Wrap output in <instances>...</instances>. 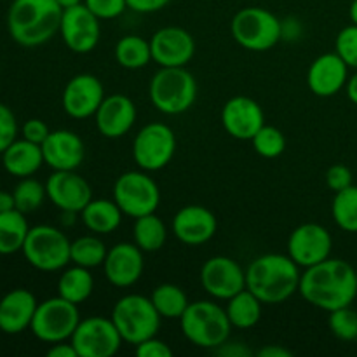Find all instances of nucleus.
I'll use <instances>...</instances> for the list:
<instances>
[{
	"label": "nucleus",
	"instance_id": "obj_40",
	"mask_svg": "<svg viewBox=\"0 0 357 357\" xmlns=\"http://www.w3.org/2000/svg\"><path fill=\"white\" fill-rule=\"evenodd\" d=\"M84 6L98 17V20H115L128 9L126 0H84Z\"/></svg>",
	"mask_w": 357,
	"mask_h": 357
},
{
	"label": "nucleus",
	"instance_id": "obj_51",
	"mask_svg": "<svg viewBox=\"0 0 357 357\" xmlns=\"http://www.w3.org/2000/svg\"><path fill=\"white\" fill-rule=\"evenodd\" d=\"M56 2H58L63 9H68V7L79 6V3H82L84 0H56Z\"/></svg>",
	"mask_w": 357,
	"mask_h": 357
},
{
	"label": "nucleus",
	"instance_id": "obj_13",
	"mask_svg": "<svg viewBox=\"0 0 357 357\" xmlns=\"http://www.w3.org/2000/svg\"><path fill=\"white\" fill-rule=\"evenodd\" d=\"M333 237L319 223L296 227L288 239V255L298 267L309 268L330 258Z\"/></svg>",
	"mask_w": 357,
	"mask_h": 357
},
{
	"label": "nucleus",
	"instance_id": "obj_12",
	"mask_svg": "<svg viewBox=\"0 0 357 357\" xmlns=\"http://www.w3.org/2000/svg\"><path fill=\"white\" fill-rule=\"evenodd\" d=\"M70 342L79 357H112L124 340L110 317L93 316L80 319Z\"/></svg>",
	"mask_w": 357,
	"mask_h": 357
},
{
	"label": "nucleus",
	"instance_id": "obj_16",
	"mask_svg": "<svg viewBox=\"0 0 357 357\" xmlns=\"http://www.w3.org/2000/svg\"><path fill=\"white\" fill-rule=\"evenodd\" d=\"M105 100V87L93 73H79L72 77L61 94L63 110L68 117L82 121L94 117Z\"/></svg>",
	"mask_w": 357,
	"mask_h": 357
},
{
	"label": "nucleus",
	"instance_id": "obj_23",
	"mask_svg": "<svg viewBox=\"0 0 357 357\" xmlns=\"http://www.w3.org/2000/svg\"><path fill=\"white\" fill-rule=\"evenodd\" d=\"M136 115L138 112L131 98L124 94H110L105 96L103 103L94 114V119H96L98 131L105 138L117 139L131 131L136 122Z\"/></svg>",
	"mask_w": 357,
	"mask_h": 357
},
{
	"label": "nucleus",
	"instance_id": "obj_1",
	"mask_svg": "<svg viewBox=\"0 0 357 357\" xmlns=\"http://www.w3.org/2000/svg\"><path fill=\"white\" fill-rule=\"evenodd\" d=\"M298 293L310 305L326 312L349 307L357 296L356 268L340 258H326L305 268Z\"/></svg>",
	"mask_w": 357,
	"mask_h": 357
},
{
	"label": "nucleus",
	"instance_id": "obj_11",
	"mask_svg": "<svg viewBox=\"0 0 357 357\" xmlns=\"http://www.w3.org/2000/svg\"><path fill=\"white\" fill-rule=\"evenodd\" d=\"M174 152H176V136L173 129L162 122L143 126L132 142L135 162L146 173L164 169L174 157Z\"/></svg>",
	"mask_w": 357,
	"mask_h": 357
},
{
	"label": "nucleus",
	"instance_id": "obj_30",
	"mask_svg": "<svg viewBox=\"0 0 357 357\" xmlns=\"http://www.w3.org/2000/svg\"><path fill=\"white\" fill-rule=\"evenodd\" d=\"M30 225L24 213L17 209L0 213V255H14L23 250Z\"/></svg>",
	"mask_w": 357,
	"mask_h": 357
},
{
	"label": "nucleus",
	"instance_id": "obj_22",
	"mask_svg": "<svg viewBox=\"0 0 357 357\" xmlns=\"http://www.w3.org/2000/svg\"><path fill=\"white\" fill-rule=\"evenodd\" d=\"M40 146L44 164H47L52 171H75L82 166L86 157L82 138L68 129L51 131Z\"/></svg>",
	"mask_w": 357,
	"mask_h": 357
},
{
	"label": "nucleus",
	"instance_id": "obj_28",
	"mask_svg": "<svg viewBox=\"0 0 357 357\" xmlns=\"http://www.w3.org/2000/svg\"><path fill=\"white\" fill-rule=\"evenodd\" d=\"M94 289V278L91 268L80 267L73 264V267H65L61 278L58 281V295L68 302L80 305L86 302Z\"/></svg>",
	"mask_w": 357,
	"mask_h": 357
},
{
	"label": "nucleus",
	"instance_id": "obj_2",
	"mask_svg": "<svg viewBox=\"0 0 357 357\" xmlns=\"http://www.w3.org/2000/svg\"><path fill=\"white\" fill-rule=\"evenodd\" d=\"M300 279V267L289 255H261L246 268V288L264 305H278L291 298L298 293Z\"/></svg>",
	"mask_w": 357,
	"mask_h": 357
},
{
	"label": "nucleus",
	"instance_id": "obj_49",
	"mask_svg": "<svg viewBox=\"0 0 357 357\" xmlns=\"http://www.w3.org/2000/svg\"><path fill=\"white\" fill-rule=\"evenodd\" d=\"M10 209H16L13 192H0V213L10 211Z\"/></svg>",
	"mask_w": 357,
	"mask_h": 357
},
{
	"label": "nucleus",
	"instance_id": "obj_27",
	"mask_svg": "<svg viewBox=\"0 0 357 357\" xmlns=\"http://www.w3.org/2000/svg\"><path fill=\"white\" fill-rule=\"evenodd\" d=\"M84 225L93 234H112L121 227L122 209L114 199H91L89 204L80 211Z\"/></svg>",
	"mask_w": 357,
	"mask_h": 357
},
{
	"label": "nucleus",
	"instance_id": "obj_17",
	"mask_svg": "<svg viewBox=\"0 0 357 357\" xmlns=\"http://www.w3.org/2000/svg\"><path fill=\"white\" fill-rule=\"evenodd\" d=\"M152 61L160 68L185 66L195 54V40L185 28L164 26L150 38Z\"/></svg>",
	"mask_w": 357,
	"mask_h": 357
},
{
	"label": "nucleus",
	"instance_id": "obj_3",
	"mask_svg": "<svg viewBox=\"0 0 357 357\" xmlns=\"http://www.w3.org/2000/svg\"><path fill=\"white\" fill-rule=\"evenodd\" d=\"M63 7L56 0H13L7 10L10 38L23 47H37L59 33Z\"/></svg>",
	"mask_w": 357,
	"mask_h": 357
},
{
	"label": "nucleus",
	"instance_id": "obj_36",
	"mask_svg": "<svg viewBox=\"0 0 357 357\" xmlns=\"http://www.w3.org/2000/svg\"><path fill=\"white\" fill-rule=\"evenodd\" d=\"M14 202H16V209L21 213H33L44 204L47 192H45V185L35 178H20V183L14 187L13 190Z\"/></svg>",
	"mask_w": 357,
	"mask_h": 357
},
{
	"label": "nucleus",
	"instance_id": "obj_4",
	"mask_svg": "<svg viewBox=\"0 0 357 357\" xmlns=\"http://www.w3.org/2000/svg\"><path fill=\"white\" fill-rule=\"evenodd\" d=\"M180 326L190 344L213 351L229 340L232 330L227 310L216 302L208 300L190 303L180 317Z\"/></svg>",
	"mask_w": 357,
	"mask_h": 357
},
{
	"label": "nucleus",
	"instance_id": "obj_48",
	"mask_svg": "<svg viewBox=\"0 0 357 357\" xmlns=\"http://www.w3.org/2000/svg\"><path fill=\"white\" fill-rule=\"evenodd\" d=\"M258 356L260 357H291L293 352L288 351V349H284V347H279V345H267V347H264L260 352H258Z\"/></svg>",
	"mask_w": 357,
	"mask_h": 357
},
{
	"label": "nucleus",
	"instance_id": "obj_26",
	"mask_svg": "<svg viewBox=\"0 0 357 357\" xmlns=\"http://www.w3.org/2000/svg\"><path fill=\"white\" fill-rule=\"evenodd\" d=\"M3 169L16 178L33 176L44 164L42 146L28 139H14L2 153Z\"/></svg>",
	"mask_w": 357,
	"mask_h": 357
},
{
	"label": "nucleus",
	"instance_id": "obj_15",
	"mask_svg": "<svg viewBox=\"0 0 357 357\" xmlns=\"http://www.w3.org/2000/svg\"><path fill=\"white\" fill-rule=\"evenodd\" d=\"M201 286L216 300H230L246 288V271L229 257H213L202 265Z\"/></svg>",
	"mask_w": 357,
	"mask_h": 357
},
{
	"label": "nucleus",
	"instance_id": "obj_47",
	"mask_svg": "<svg viewBox=\"0 0 357 357\" xmlns=\"http://www.w3.org/2000/svg\"><path fill=\"white\" fill-rule=\"evenodd\" d=\"M49 357H79L75 347L70 340L58 342V344H51V349L47 351Z\"/></svg>",
	"mask_w": 357,
	"mask_h": 357
},
{
	"label": "nucleus",
	"instance_id": "obj_35",
	"mask_svg": "<svg viewBox=\"0 0 357 357\" xmlns=\"http://www.w3.org/2000/svg\"><path fill=\"white\" fill-rule=\"evenodd\" d=\"M333 220L342 230L351 234H357V187L344 188L335 192L333 204H331Z\"/></svg>",
	"mask_w": 357,
	"mask_h": 357
},
{
	"label": "nucleus",
	"instance_id": "obj_53",
	"mask_svg": "<svg viewBox=\"0 0 357 357\" xmlns=\"http://www.w3.org/2000/svg\"><path fill=\"white\" fill-rule=\"evenodd\" d=\"M356 279H357V268H356Z\"/></svg>",
	"mask_w": 357,
	"mask_h": 357
},
{
	"label": "nucleus",
	"instance_id": "obj_39",
	"mask_svg": "<svg viewBox=\"0 0 357 357\" xmlns=\"http://www.w3.org/2000/svg\"><path fill=\"white\" fill-rule=\"evenodd\" d=\"M335 52L345 61L349 68L357 70V24H349L335 40Z\"/></svg>",
	"mask_w": 357,
	"mask_h": 357
},
{
	"label": "nucleus",
	"instance_id": "obj_24",
	"mask_svg": "<svg viewBox=\"0 0 357 357\" xmlns=\"http://www.w3.org/2000/svg\"><path fill=\"white\" fill-rule=\"evenodd\" d=\"M349 80V66L337 52H326L312 61L307 72L309 89L319 98H331L340 93Z\"/></svg>",
	"mask_w": 357,
	"mask_h": 357
},
{
	"label": "nucleus",
	"instance_id": "obj_44",
	"mask_svg": "<svg viewBox=\"0 0 357 357\" xmlns=\"http://www.w3.org/2000/svg\"><path fill=\"white\" fill-rule=\"evenodd\" d=\"M49 132H51V129H49L47 124H45L44 121H40V119H30V121L24 122L23 128H21L23 138L31 143H37V145H42V143L45 142Z\"/></svg>",
	"mask_w": 357,
	"mask_h": 357
},
{
	"label": "nucleus",
	"instance_id": "obj_29",
	"mask_svg": "<svg viewBox=\"0 0 357 357\" xmlns=\"http://www.w3.org/2000/svg\"><path fill=\"white\" fill-rule=\"evenodd\" d=\"M261 307L264 303L255 296L248 288L234 295L232 298L227 300V316H229L232 328L239 330H250L257 326L261 317Z\"/></svg>",
	"mask_w": 357,
	"mask_h": 357
},
{
	"label": "nucleus",
	"instance_id": "obj_19",
	"mask_svg": "<svg viewBox=\"0 0 357 357\" xmlns=\"http://www.w3.org/2000/svg\"><path fill=\"white\" fill-rule=\"evenodd\" d=\"M222 124L232 138L251 142L265 126L264 108L253 98L234 96L222 108Z\"/></svg>",
	"mask_w": 357,
	"mask_h": 357
},
{
	"label": "nucleus",
	"instance_id": "obj_25",
	"mask_svg": "<svg viewBox=\"0 0 357 357\" xmlns=\"http://www.w3.org/2000/svg\"><path fill=\"white\" fill-rule=\"evenodd\" d=\"M38 302L31 291L16 288L0 300V331L6 335H20L30 330Z\"/></svg>",
	"mask_w": 357,
	"mask_h": 357
},
{
	"label": "nucleus",
	"instance_id": "obj_31",
	"mask_svg": "<svg viewBox=\"0 0 357 357\" xmlns=\"http://www.w3.org/2000/svg\"><path fill=\"white\" fill-rule=\"evenodd\" d=\"M132 237H135V244L139 250L146 251V253H155V251H159L166 244V223L155 213L139 216V218L135 220Z\"/></svg>",
	"mask_w": 357,
	"mask_h": 357
},
{
	"label": "nucleus",
	"instance_id": "obj_18",
	"mask_svg": "<svg viewBox=\"0 0 357 357\" xmlns=\"http://www.w3.org/2000/svg\"><path fill=\"white\" fill-rule=\"evenodd\" d=\"M47 199L61 211L80 213L93 199L89 183L75 171H52L45 181Z\"/></svg>",
	"mask_w": 357,
	"mask_h": 357
},
{
	"label": "nucleus",
	"instance_id": "obj_46",
	"mask_svg": "<svg viewBox=\"0 0 357 357\" xmlns=\"http://www.w3.org/2000/svg\"><path fill=\"white\" fill-rule=\"evenodd\" d=\"M215 352L218 356L225 357H250L251 351L248 347H244L243 344H222L220 347L215 349Z\"/></svg>",
	"mask_w": 357,
	"mask_h": 357
},
{
	"label": "nucleus",
	"instance_id": "obj_10",
	"mask_svg": "<svg viewBox=\"0 0 357 357\" xmlns=\"http://www.w3.org/2000/svg\"><path fill=\"white\" fill-rule=\"evenodd\" d=\"M114 201L129 218L150 215L159 208V185L146 171H128L115 181Z\"/></svg>",
	"mask_w": 357,
	"mask_h": 357
},
{
	"label": "nucleus",
	"instance_id": "obj_33",
	"mask_svg": "<svg viewBox=\"0 0 357 357\" xmlns=\"http://www.w3.org/2000/svg\"><path fill=\"white\" fill-rule=\"evenodd\" d=\"M150 300H152L153 307H155L162 319H180L185 310H187V307L190 305L187 293L180 286L171 284V282L157 286Z\"/></svg>",
	"mask_w": 357,
	"mask_h": 357
},
{
	"label": "nucleus",
	"instance_id": "obj_32",
	"mask_svg": "<svg viewBox=\"0 0 357 357\" xmlns=\"http://www.w3.org/2000/svg\"><path fill=\"white\" fill-rule=\"evenodd\" d=\"M115 59L122 68H145L152 61L150 40L138 37V35H126L115 44Z\"/></svg>",
	"mask_w": 357,
	"mask_h": 357
},
{
	"label": "nucleus",
	"instance_id": "obj_7",
	"mask_svg": "<svg viewBox=\"0 0 357 357\" xmlns=\"http://www.w3.org/2000/svg\"><path fill=\"white\" fill-rule=\"evenodd\" d=\"M232 37L248 51H268L282 38V21L264 7H244L230 23Z\"/></svg>",
	"mask_w": 357,
	"mask_h": 357
},
{
	"label": "nucleus",
	"instance_id": "obj_20",
	"mask_svg": "<svg viewBox=\"0 0 357 357\" xmlns=\"http://www.w3.org/2000/svg\"><path fill=\"white\" fill-rule=\"evenodd\" d=\"M143 251L135 243H119L108 250L103 261L107 281L115 288H129L136 284L143 274Z\"/></svg>",
	"mask_w": 357,
	"mask_h": 357
},
{
	"label": "nucleus",
	"instance_id": "obj_52",
	"mask_svg": "<svg viewBox=\"0 0 357 357\" xmlns=\"http://www.w3.org/2000/svg\"><path fill=\"white\" fill-rule=\"evenodd\" d=\"M349 16H351V21L357 24V0H352L351 9H349Z\"/></svg>",
	"mask_w": 357,
	"mask_h": 357
},
{
	"label": "nucleus",
	"instance_id": "obj_37",
	"mask_svg": "<svg viewBox=\"0 0 357 357\" xmlns=\"http://www.w3.org/2000/svg\"><path fill=\"white\" fill-rule=\"evenodd\" d=\"M253 149L258 155L265 157V159H275L281 155L286 149V138L278 128L274 126L265 124L257 135L251 139Z\"/></svg>",
	"mask_w": 357,
	"mask_h": 357
},
{
	"label": "nucleus",
	"instance_id": "obj_21",
	"mask_svg": "<svg viewBox=\"0 0 357 357\" xmlns=\"http://www.w3.org/2000/svg\"><path fill=\"white\" fill-rule=\"evenodd\" d=\"M218 229L216 216L208 208L190 204L174 215L171 230L180 243L187 246H202L213 239Z\"/></svg>",
	"mask_w": 357,
	"mask_h": 357
},
{
	"label": "nucleus",
	"instance_id": "obj_34",
	"mask_svg": "<svg viewBox=\"0 0 357 357\" xmlns=\"http://www.w3.org/2000/svg\"><path fill=\"white\" fill-rule=\"evenodd\" d=\"M107 253V246L103 244V241L98 239L96 234L94 236H82L72 241V250H70L72 264L86 268L103 267Z\"/></svg>",
	"mask_w": 357,
	"mask_h": 357
},
{
	"label": "nucleus",
	"instance_id": "obj_38",
	"mask_svg": "<svg viewBox=\"0 0 357 357\" xmlns=\"http://www.w3.org/2000/svg\"><path fill=\"white\" fill-rule=\"evenodd\" d=\"M328 324H330L331 333L340 340H357V312L351 309V305L330 312Z\"/></svg>",
	"mask_w": 357,
	"mask_h": 357
},
{
	"label": "nucleus",
	"instance_id": "obj_45",
	"mask_svg": "<svg viewBox=\"0 0 357 357\" xmlns=\"http://www.w3.org/2000/svg\"><path fill=\"white\" fill-rule=\"evenodd\" d=\"M171 0H126L128 9L135 10L139 14H150L157 13V10L164 9Z\"/></svg>",
	"mask_w": 357,
	"mask_h": 357
},
{
	"label": "nucleus",
	"instance_id": "obj_5",
	"mask_svg": "<svg viewBox=\"0 0 357 357\" xmlns=\"http://www.w3.org/2000/svg\"><path fill=\"white\" fill-rule=\"evenodd\" d=\"M110 319L114 321L122 340L136 347L142 342L157 337L162 317L153 307L152 300L132 293L117 300Z\"/></svg>",
	"mask_w": 357,
	"mask_h": 357
},
{
	"label": "nucleus",
	"instance_id": "obj_6",
	"mask_svg": "<svg viewBox=\"0 0 357 357\" xmlns=\"http://www.w3.org/2000/svg\"><path fill=\"white\" fill-rule=\"evenodd\" d=\"M197 98V82L185 66L160 68L150 80V101L166 115L190 110Z\"/></svg>",
	"mask_w": 357,
	"mask_h": 357
},
{
	"label": "nucleus",
	"instance_id": "obj_9",
	"mask_svg": "<svg viewBox=\"0 0 357 357\" xmlns=\"http://www.w3.org/2000/svg\"><path fill=\"white\" fill-rule=\"evenodd\" d=\"M79 323V305L58 295L38 303L30 330L40 342L58 344L70 340Z\"/></svg>",
	"mask_w": 357,
	"mask_h": 357
},
{
	"label": "nucleus",
	"instance_id": "obj_42",
	"mask_svg": "<svg viewBox=\"0 0 357 357\" xmlns=\"http://www.w3.org/2000/svg\"><path fill=\"white\" fill-rule=\"evenodd\" d=\"M326 185L330 190L340 192L352 185V173L344 164H335L326 171Z\"/></svg>",
	"mask_w": 357,
	"mask_h": 357
},
{
	"label": "nucleus",
	"instance_id": "obj_43",
	"mask_svg": "<svg viewBox=\"0 0 357 357\" xmlns=\"http://www.w3.org/2000/svg\"><path fill=\"white\" fill-rule=\"evenodd\" d=\"M136 356L138 357H173V351L166 342L159 340L157 337L149 338L136 345Z\"/></svg>",
	"mask_w": 357,
	"mask_h": 357
},
{
	"label": "nucleus",
	"instance_id": "obj_14",
	"mask_svg": "<svg viewBox=\"0 0 357 357\" xmlns=\"http://www.w3.org/2000/svg\"><path fill=\"white\" fill-rule=\"evenodd\" d=\"M100 21L84 6V2L63 9L59 33L66 47L77 54H87L93 51L100 42Z\"/></svg>",
	"mask_w": 357,
	"mask_h": 357
},
{
	"label": "nucleus",
	"instance_id": "obj_8",
	"mask_svg": "<svg viewBox=\"0 0 357 357\" xmlns=\"http://www.w3.org/2000/svg\"><path fill=\"white\" fill-rule=\"evenodd\" d=\"M72 241L65 232L52 225L30 227L23 246V255L28 264L40 272H56L68 267Z\"/></svg>",
	"mask_w": 357,
	"mask_h": 357
},
{
	"label": "nucleus",
	"instance_id": "obj_50",
	"mask_svg": "<svg viewBox=\"0 0 357 357\" xmlns=\"http://www.w3.org/2000/svg\"><path fill=\"white\" fill-rule=\"evenodd\" d=\"M345 87H347L349 100H351L354 105H357V70H356L354 75L349 77V80H347V84H345Z\"/></svg>",
	"mask_w": 357,
	"mask_h": 357
},
{
	"label": "nucleus",
	"instance_id": "obj_41",
	"mask_svg": "<svg viewBox=\"0 0 357 357\" xmlns=\"http://www.w3.org/2000/svg\"><path fill=\"white\" fill-rule=\"evenodd\" d=\"M17 136V121L9 107L0 103V155Z\"/></svg>",
	"mask_w": 357,
	"mask_h": 357
}]
</instances>
